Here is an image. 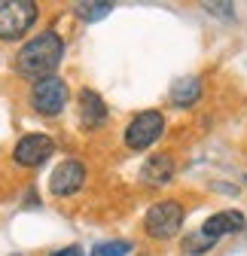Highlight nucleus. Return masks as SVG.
<instances>
[{
	"label": "nucleus",
	"instance_id": "nucleus-1",
	"mask_svg": "<svg viewBox=\"0 0 247 256\" xmlns=\"http://www.w3.org/2000/svg\"><path fill=\"white\" fill-rule=\"evenodd\" d=\"M64 58V40L58 37V30H43V34L30 37L18 55H16V74L22 80H30V82H43L49 76H55V68Z\"/></svg>",
	"mask_w": 247,
	"mask_h": 256
},
{
	"label": "nucleus",
	"instance_id": "nucleus-2",
	"mask_svg": "<svg viewBox=\"0 0 247 256\" xmlns=\"http://www.w3.org/2000/svg\"><path fill=\"white\" fill-rule=\"evenodd\" d=\"M183 216H186L183 204L165 198V202H156V204L146 210V216H144V229H146L150 238L168 241V238H174V235L183 229Z\"/></svg>",
	"mask_w": 247,
	"mask_h": 256
},
{
	"label": "nucleus",
	"instance_id": "nucleus-3",
	"mask_svg": "<svg viewBox=\"0 0 247 256\" xmlns=\"http://www.w3.org/2000/svg\"><path fill=\"white\" fill-rule=\"evenodd\" d=\"M40 10L30 0H0V40L24 37L37 22Z\"/></svg>",
	"mask_w": 247,
	"mask_h": 256
},
{
	"label": "nucleus",
	"instance_id": "nucleus-4",
	"mask_svg": "<svg viewBox=\"0 0 247 256\" xmlns=\"http://www.w3.org/2000/svg\"><path fill=\"white\" fill-rule=\"evenodd\" d=\"M165 132V119L159 110H144L126 125V146L128 150H146L152 146Z\"/></svg>",
	"mask_w": 247,
	"mask_h": 256
},
{
	"label": "nucleus",
	"instance_id": "nucleus-5",
	"mask_svg": "<svg viewBox=\"0 0 247 256\" xmlns=\"http://www.w3.org/2000/svg\"><path fill=\"white\" fill-rule=\"evenodd\" d=\"M68 101V82L61 76H49L30 88V107L43 116H58Z\"/></svg>",
	"mask_w": 247,
	"mask_h": 256
},
{
	"label": "nucleus",
	"instance_id": "nucleus-6",
	"mask_svg": "<svg viewBox=\"0 0 247 256\" xmlns=\"http://www.w3.org/2000/svg\"><path fill=\"white\" fill-rule=\"evenodd\" d=\"M52 152H55V144H52V138L49 134H24L18 144H16V152H12V158L22 165V168H40L46 158H52Z\"/></svg>",
	"mask_w": 247,
	"mask_h": 256
},
{
	"label": "nucleus",
	"instance_id": "nucleus-7",
	"mask_svg": "<svg viewBox=\"0 0 247 256\" xmlns=\"http://www.w3.org/2000/svg\"><path fill=\"white\" fill-rule=\"evenodd\" d=\"M86 183V168L82 162H76V158H68V162H61L55 171H52V180H49V189L52 196H74L76 189H82Z\"/></svg>",
	"mask_w": 247,
	"mask_h": 256
},
{
	"label": "nucleus",
	"instance_id": "nucleus-8",
	"mask_svg": "<svg viewBox=\"0 0 247 256\" xmlns=\"http://www.w3.org/2000/svg\"><path fill=\"white\" fill-rule=\"evenodd\" d=\"M241 229H244V214H238V210H220V214L208 216L202 226V232L214 241H220L223 235H235Z\"/></svg>",
	"mask_w": 247,
	"mask_h": 256
},
{
	"label": "nucleus",
	"instance_id": "nucleus-9",
	"mask_svg": "<svg viewBox=\"0 0 247 256\" xmlns=\"http://www.w3.org/2000/svg\"><path fill=\"white\" fill-rule=\"evenodd\" d=\"M171 177H174V156H168V152L150 156L140 168V183H146V186H165Z\"/></svg>",
	"mask_w": 247,
	"mask_h": 256
},
{
	"label": "nucleus",
	"instance_id": "nucleus-10",
	"mask_svg": "<svg viewBox=\"0 0 247 256\" xmlns=\"http://www.w3.org/2000/svg\"><path fill=\"white\" fill-rule=\"evenodd\" d=\"M80 122L86 128H101L107 122V104L101 101L98 92H92V88L80 92Z\"/></svg>",
	"mask_w": 247,
	"mask_h": 256
},
{
	"label": "nucleus",
	"instance_id": "nucleus-11",
	"mask_svg": "<svg viewBox=\"0 0 247 256\" xmlns=\"http://www.w3.org/2000/svg\"><path fill=\"white\" fill-rule=\"evenodd\" d=\"M198 94H202V80L198 76H186V80H177L171 86V104L177 107H190L198 101Z\"/></svg>",
	"mask_w": 247,
	"mask_h": 256
},
{
	"label": "nucleus",
	"instance_id": "nucleus-12",
	"mask_svg": "<svg viewBox=\"0 0 247 256\" xmlns=\"http://www.w3.org/2000/svg\"><path fill=\"white\" fill-rule=\"evenodd\" d=\"M132 253V244L128 241H101L92 247V256H128Z\"/></svg>",
	"mask_w": 247,
	"mask_h": 256
},
{
	"label": "nucleus",
	"instance_id": "nucleus-13",
	"mask_svg": "<svg viewBox=\"0 0 247 256\" xmlns=\"http://www.w3.org/2000/svg\"><path fill=\"white\" fill-rule=\"evenodd\" d=\"M110 10H113L110 4L98 0V4H80V6H76V16H80V18H86V22H98V18H104Z\"/></svg>",
	"mask_w": 247,
	"mask_h": 256
},
{
	"label": "nucleus",
	"instance_id": "nucleus-14",
	"mask_svg": "<svg viewBox=\"0 0 247 256\" xmlns=\"http://www.w3.org/2000/svg\"><path fill=\"white\" fill-rule=\"evenodd\" d=\"M214 244H217V241H214V238H208L202 229L196 232V235H190L186 241H183V247H186V253H202V250H208V247H214Z\"/></svg>",
	"mask_w": 247,
	"mask_h": 256
},
{
	"label": "nucleus",
	"instance_id": "nucleus-15",
	"mask_svg": "<svg viewBox=\"0 0 247 256\" xmlns=\"http://www.w3.org/2000/svg\"><path fill=\"white\" fill-rule=\"evenodd\" d=\"M204 10H208V12H217V16H226V18L235 12L232 4H204Z\"/></svg>",
	"mask_w": 247,
	"mask_h": 256
},
{
	"label": "nucleus",
	"instance_id": "nucleus-16",
	"mask_svg": "<svg viewBox=\"0 0 247 256\" xmlns=\"http://www.w3.org/2000/svg\"><path fill=\"white\" fill-rule=\"evenodd\" d=\"M52 256H82V247H76V244H70V247H61V250H55Z\"/></svg>",
	"mask_w": 247,
	"mask_h": 256
},
{
	"label": "nucleus",
	"instance_id": "nucleus-17",
	"mask_svg": "<svg viewBox=\"0 0 247 256\" xmlns=\"http://www.w3.org/2000/svg\"><path fill=\"white\" fill-rule=\"evenodd\" d=\"M140 256H150V253H140Z\"/></svg>",
	"mask_w": 247,
	"mask_h": 256
},
{
	"label": "nucleus",
	"instance_id": "nucleus-18",
	"mask_svg": "<svg viewBox=\"0 0 247 256\" xmlns=\"http://www.w3.org/2000/svg\"><path fill=\"white\" fill-rule=\"evenodd\" d=\"M12 256H18V253H12Z\"/></svg>",
	"mask_w": 247,
	"mask_h": 256
}]
</instances>
